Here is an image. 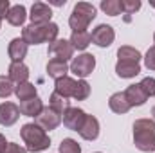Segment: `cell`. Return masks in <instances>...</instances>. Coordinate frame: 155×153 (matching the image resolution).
Listing matches in <instances>:
<instances>
[{
    "mask_svg": "<svg viewBox=\"0 0 155 153\" xmlns=\"http://www.w3.org/2000/svg\"><path fill=\"white\" fill-rule=\"evenodd\" d=\"M67 72H69L67 61H63V60H60V58H51V60H49V63H47V74L51 77L60 79V77L67 76Z\"/></svg>",
    "mask_w": 155,
    "mask_h": 153,
    "instance_id": "e0dca14e",
    "label": "cell"
},
{
    "mask_svg": "<svg viewBox=\"0 0 155 153\" xmlns=\"http://www.w3.org/2000/svg\"><path fill=\"white\" fill-rule=\"evenodd\" d=\"M90 96V85L85 81V79H81V81H76V88H74V99L76 101H85L87 97Z\"/></svg>",
    "mask_w": 155,
    "mask_h": 153,
    "instance_id": "484cf974",
    "label": "cell"
},
{
    "mask_svg": "<svg viewBox=\"0 0 155 153\" xmlns=\"http://www.w3.org/2000/svg\"><path fill=\"white\" fill-rule=\"evenodd\" d=\"M117 58L119 61H134V63H139L141 61V52L130 45H124V47H119L117 50Z\"/></svg>",
    "mask_w": 155,
    "mask_h": 153,
    "instance_id": "cb8c5ba5",
    "label": "cell"
},
{
    "mask_svg": "<svg viewBox=\"0 0 155 153\" xmlns=\"http://www.w3.org/2000/svg\"><path fill=\"white\" fill-rule=\"evenodd\" d=\"M78 133H79L85 141H96V139L99 137V122H97V119H96L94 115H87Z\"/></svg>",
    "mask_w": 155,
    "mask_h": 153,
    "instance_id": "7c38bea8",
    "label": "cell"
},
{
    "mask_svg": "<svg viewBox=\"0 0 155 153\" xmlns=\"http://www.w3.org/2000/svg\"><path fill=\"white\" fill-rule=\"evenodd\" d=\"M43 110V103L38 96L33 97V99H27V101H22L20 103V114L27 115V117H36Z\"/></svg>",
    "mask_w": 155,
    "mask_h": 153,
    "instance_id": "d6986e66",
    "label": "cell"
},
{
    "mask_svg": "<svg viewBox=\"0 0 155 153\" xmlns=\"http://www.w3.org/2000/svg\"><path fill=\"white\" fill-rule=\"evenodd\" d=\"M114 38H116V33H114V29H112L110 25H107V24H101V25H97V27L92 31V41H94L97 47H108V45H112Z\"/></svg>",
    "mask_w": 155,
    "mask_h": 153,
    "instance_id": "ba28073f",
    "label": "cell"
},
{
    "mask_svg": "<svg viewBox=\"0 0 155 153\" xmlns=\"http://www.w3.org/2000/svg\"><path fill=\"white\" fill-rule=\"evenodd\" d=\"M139 85H141L143 92H144L148 97H153V96H155V77H150V76L144 77Z\"/></svg>",
    "mask_w": 155,
    "mask_h": 153,
    "instance_id": "f546056e",
    "label": "cell"
},
{
    "mask_svg": "<svg viewBox=\"0 0 155 153\" xmlns=\"http://www.w3.org/2000/svg\"><path fill=\"white\" fill-rule=\"evenodd\" d=\"M141 72V65L139 63H134V61H117L116 65V74L119 77H135Z\"/></svg>",
    "mask_w": 155,
    "mask_h": 153,
    "instance_id": "ffe728a7",
    "label": "cell"
},
{
    "mask_svg": "<svg viewBox=\"0 0 155 153\" xmlns=\"http://www.w3.org/2000/svg\"><path fill=\"white\" fill-rule=\"evenodd\" d=\"M20 117V106L15 103H2L0 105V124L2 126H13Z\"/></svg>",
    "mask_w": 155,
    "mask_h": 153,
    "instance_id": "8fae6325",
    "label": "cell"
},
{
    "mask_svg": "<svg viewBox=\"0 0 155 153\" xmlns=\"http://www.w3.org/2000/svg\"><path fill=\"white\" fill-rule=\"evenodd\" d=\"M124 96H126L130 106H141V105H144L146 99H148V96L143 92L141 85H130V86L124 90Z\"/></svg>",
    "mask_w": 155,
    "mask_h": 153,
    "instance_id": "2e32d148",
    "label": "cell"
},
{
    "mask_svg": "<svg viewBox=\"0 0 155 153\" xmlns=\"http://www.w3.org/2000/svg\"><path fill=\"white\" fill-rule=\"evenodd\" d=\"M25 18H27V11H25V7L20 5V4H18V5H13V7L9 9V13H7V22H9L11 25H15V27L24 25Z\"/></svg>",
    "mask_w": 155,
    "mask_h": 153,
    "instance_id": "44dd1931",
    "label": "cell"
},
{
    "mask_svg": "<svg viewBox=\"0 0 155 153\" xmlns=\"http://www.w3.org/2000/svg\"><path fill=\"white\" fill-rule=\"evenodd\" d=\"M20 135L25 142V150L27 151H43L51 146V139L49 135L45 133V130L38 126L36 122H29V124H24L22 130H20Z\"/></svg>",
    "mask_w": 155,
    "mask_h": 153,
    "instance_id": "3957f363",
    "label": "cell"
},
{
    "mask_svg": "<svg viewBox=\"0 0 155 153\" xmlns=\"http://www.w3.org/2000/svg\"><path fill=\"white\" fill-rule=\"evenodd\" d=\"M9 9H11L9 0H0V20H2V18H7Z\"/></svg>",
    "mask_w": 155,
    "mask_h": 153,
    "instance_id": "836d02e7",
    "label": "cell"
},
{
    "mask_svg": "<svg viewBox=\"0 0 155 153\" xmlns=\"http://www.w3.org/2000/svg\"><path fill=\"white\" fill-rule=\"evenodd\" d=\"M60 153H81V148L74 139H63L60 144Z\"/></svg>",
    "mask_w": 155,
    "mask_h": 153,
    "instance_id": "f1b7e54d",
    "label": "cell"
},
{
    "mask_svg": "<svg viewBox=\"0 0 155 153\" xmlns=\"http://www.w3.org/2000/svg\"><path fill=\"white\" fill-rule=\"evenodd\" d=\"M27 49H29V45H27V43H25L22 38L11 40V43H9V49H7L11 61H13V63H20V61L25 58V54H27Z\"/></svg>",
    "mask_w": 155,
    "mask_h": 153,
    "instance_id": "4fadbf2b",
    "label": "cell"
},
{
    "mask_svg": "<svg viewBox=\"0 0 155 153\" xmlns=\"http://www.w3.org/2000/svg\"><path fill=\"white\" fill-rule=\"evenodd\" d=\"M49 106L54 110V112H58V114H65L69 108H71V101L67 99V97H61V96H58L56 92H52V96H51V99H49Z\"/></svg>",
    "mask_w": 155,
    "mask_h": 153,
    "instance_id": "d4e9b609",
    "label": "cell"
},
{
    "mask_svg": "<svg viewBox=\"0 0 155 153\" xmlns=\"http://www.w3.org/2000/svg\"><path fill=\"white\" fill-rule=\"evenodd\" d=\"M153 41H155V34H153Z\"/></svg>",
    "mask_w": 155,
    "mask_h": 153,
    "instance_id": "8d00e7d4",
    "label": "cell"
},
{
    "mask_svg": "<svg viewBox=\"0 0 155 153\" xmlns=\"http://www.w3.org/2000/svg\"><path fill=\"white\" fill-rule=\"evenodd\" d=\"M74 88H76V79L69 76H63L60 79H56V85H54V92L61 97H72L74 96Z\"/></svg>",
    "mask_w": 155,
    "mask_h": 153,
    "instance_id": "9a60e30c",
    "label": "cell"
},
{
    "mask_svg": "<svg viewBox=\"0 0 155 153\" xmlns=\"http://www.w3.org/2000/svg\"><path fill=\"white\" fill-rule=\"evenodd\" d=\"M121 9L126 15H134L135 11L141 9V2L139 0H121Z\"/></svg>",
    "mask_w": 155,
    "mask_h": 153,
    "instance_id": "4dcf8cb0",
    "label": "cell"
},
{
    "mask_svg": "<svg viewBox=\"0 0 155 153\" xmlns=\"http://www.w3.org/2000/svg\"><path fill=\"white\" fill-rule=\"evenodd\" d=\"M15 92V85L7 76H0V97L5 99Z\"/></svg>",
    "mask_w": 155,
    "mask_h": 153,
    "instance_id": "83f0119b",
    "label": "cell"
},
{
    "mask_svg": "<svg viewBox=\"0 0 155 153\" xmlns=\"http://www.w3.org/2000/svg\"><path fill=\"white\" fill-rule=\"evenodd\" d=\"M144 65L150 69V70H155V45L148 49L146 56H144Z\"/></svg>",
    "mask_w": 155,
    "mask_h": 153,
    "instance_id": "1f68e13d",
    "label": "cell"
},
{
    "mask_svg": "<svg viewBox=\"0 0 155 153\" xmlns=\"http://www.w3.org/2000/svg\"><path fill=\"white\" fill-rule=\"evenodd\" d=\"M58 31H60V27H58L56 24H52V22L43 24V25H35V24H31V25L24 27V31H22V40H24L27 45H40V43H45V41L52 43L54 40H58Z\"/></svg>",
    "mask_w": 155,
    "mask_h": 153,
    "instance_id": "7a4b0ae2",
    "label": "cell"
},
{
    "mask_svg": "<svg viewBox=\"0 0 155 153\" xmlns=\"http://www.w3.org/2000/svg\"><path fill=\"white\" fill-rule=\"evenodd\" d=\"M0 25H2V20H0Z\"/></svg>",
    "mask_w": 155,
    "mask_h": 153,
    "instance_id": "74e56055",
    "label": "cell"
},
{
    "mask_svg": "<svg viewBox=\"0 0 155 153\" xmlns=\"http://www.w3.org/2000/svg\"><path fill=\"white\" fill-rule=\"evenodd\" d=\"M152 115H153V117H155V106H153V108H152Z\"/></svg>",
    "mask_w": 155,
    "mask_h": 153,
    "instance_id": "d590c367",
    "label": "cell"
},
{
    "mask_svg": "<svg viewBox=\"0 0 155 153\" xmlns=\"http://www.w3.org/2000/svg\"><path fill=\"white\" fill-rule=\"evenodd\" d=\"M7 77H9L13 83H16V85L25 83V81L29 79V69H27V65H24V61H20V63H11V65H9V70H7Z\"/></svg>",
    "mask_w": 155,
    "mask_h": 153,
    "instance_id": "5bb4252c",
    "label": "cell"
},
{
    "mask_svg": "<svg viewBox=\"0 0 155 153\" xmlns=\"http://www.w3.org/2000/svg\"><path fill=\"white\" fill-rule=\"evenodd\" d=\"M101 9L107 13V15H110V16H117V15H121V2L119 0H103L101 2Z\"/></svg>",
    "mask_w": 155,
    "mask_h": 153,
    "instance_id": "4316f807",
    "label": "cell"
},
{
    "mask_svg": "<svg viewBox=\"0 0 155 153\" xmlns=\"http://www.w3.org/2000/svg\"><path fill=\"white\" fill-rule=\"evenodd\" d=\"M35 122L43 130H56L61 124V114L54 112L51 106H43V110L35 117Z\"/></svg>",
    "mask_w": 155,
    "mask_h": 153,
    "instance_id": "8992f818",
    "label": "cell"
},
{
    "mask_svg": "<svg viewBox=\"0 0 155 153\" xmlns=\"http://www.w3.org/2000/svg\"><path fill=\"white\" fill-rule=\"evenodd\" d=\"M5 146H7V142H5V137H4V135L0 133V153H4Z\"/></svg>",
    "mask_w": 155,
    "mask_h": 153,
    "instance_id": "e575fe53",
    "label": "cell"
},
{
    "mask_svg": "<svg viewBox=\"0 0 155 153\" xmlns=\"http://www.w3.org/2000/svg\"><path fill=\"white\" fill-rule=\"evenodd\" d=\"M69 41L72 43V47H74V49H78V50H85V49L90 45V41H92V34H90L88 31L72 33V36H71Z\"/></svg>",
    "mask_w": 155,
    "mask_h": 153,
    "instance_id": "603a6c76",
    "label": "cell"
},
{
    "mask_svg": "<svg viewBox=\"0 0 155 153\" xmlns=\"http://www.w3.org/2000/svg\"><path fill=\"white\" fill-rule=\"evenodd\" d=\"M51 16H52V11H51V7H49L47 4H43V2H35V4H33L29 18H31V22H33L35 25L49 24V22H51Z\"/></svg>",
    "mask_w": 155,
    "mask_h": 153,
    "instance_id": "9c48e42d",
    "label": "cell"
},
{
    "mask_svg": "<svg viewBox=\"0 0 155 153\" xmlns=\"http://www.w3.org/2000/svg\"><path fill=\"white\" fill-rule=\"evenodd\" d=\"M15 94H16V97L20 101H27V99L36 97V86L33 83L25 81V83H20V85L15 86Z\"/></svg>",
    "mask_w": 155,
    "mask_h": 153,
    "instance_id": "7402d4cb",
    "label": "cell"
},
{
    "mask_svg": "<svg viewBox=\"0 0 155 153\" xmlns=\"http://www.w3.org/2000/svg\"><path fill=\"white\" fill-rule=\"evenodd\" d=\"M108 106H110V110L116 112V114H126V112L132 108L130 103H128V99H126V96H124V92H116L114 96H110Z\"/></svg>",
    "mask_w": 155,
    "mask_h": 153,
    "instance_id": "ac0fdd59",
    "label": "cell"
},
{
    "mask_svg": "<svg viewBox=\"0 0 155 153\" xmlns=\"http://www.w3.org/2000/svg\"><path fill=\"white\" fill-rule=\"evenodd\" d=\"M96 18V7L88 2H78L72 9V15L69 18V25L72 29V33L79 31H87L88 24Z\"/></svg>",
    "mask_w": 155,
    "mask_h": 153,
    "instance_id": "277c9868",
    "label": "cell"
},
{
    "mask_svg": "<svg viewBox=\"0 0 155 153\" xmlns=\"http://www.w3.org/2000/svg\"><path fill=\"white\" fill-rule=\"evenodd\" d=\"M4 153H27V150H25V148H22L20 144H15V142H7V146H5Z\"/></svg>",
    "mask_w": 155,
    "mask_h": 153,
    "instance_id": "d6a6232c",
    "label": "cell"
},
{
    "mask_svg": "<svg viewBox=\"0 0 155 153\" xmlns=\"http://www.w3.org/2000/svg\"><path fill=\"white\" fill-rule=\"evenodd\" d=\"M85 117H87V114H85L81 108H72V106H71L65 114L61 115V121H63V124H65L69 130L79 132V128H81Z\"/></svg>",
    "mask_w": 155,
    "mask_h": 153,
    "instance_id": "30bf717a",
    "label": "cell"
},
{
    "mask_svg": "<svg viewBox=\"0 0 155 153\" xmlns=\"http://www.w3.org/2000/svg\"><path fill=\"white\" fill-rule=\"evenodd\" d=\"M134 144L144 153L155 151V121L137 119L134 122Z\"/></svg>",
    "mask_w": 155,
    "mask_h": 153,
    "instance_id": "6da1fadb",
    "label": "cell"
},
{
    "mask_svg": "<svg viewBox=\"0 0 155 153\" xmlns=\"http://www.w3.org/2000/svg\"><path fill=\"white\" fill-rule=\"evenodd\" d=\"M97 153H101V151H97Z\"/></svg>",
    "mask_w": 155,
    "mask_h": 153,
    "instance_id": "f35d334b",
    "label": "cell"
},
{
    "mask_svg": "<svg viewBox=\"0 0 155 153\" xmlns=\"http://www.w3.org/2000/svg\"><path fill=\"white\" fill-rule=\"evenodd\" d=\"M49 56H54V58H60L63 61L71 60L72 54H74V47L71 41L67 40H54L52 43H49Z\"/></svg>",
    "mask_w": 155,
    "mask_h": 153,
    "instance_id": "52a82bcc",
    "label": "cell"
},
{
    "mask_svg": "<svg viewBox=\"0 0 155 153\" xmlns=\"http://www.w3.org/2000/svg\"><path fill=\"white\" fill-rule=\"evenodd\" d=\"M96 67V58L92 54H79L78 58H72V63H71V70L76 74L78 77H87L92 74Z\"/></svg>",
    "mask_w": 155,
    "mask_h": 153,
    "instance_id": "5b68a950",
    "label": "cell"
}]
</instances>
